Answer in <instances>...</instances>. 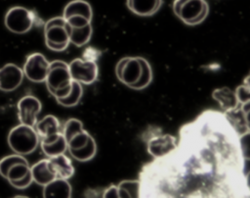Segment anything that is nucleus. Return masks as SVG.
<instances>
[{"mask_svg":"<svg viewBox=\"0 0 250 198\" xmlns=\"http://www.w3.org/2000/svg\"><path fill=\"white\" fill-rule=\"evenodd\" d=\"M48 91L56 100L64 98L68 95L71 89L72 78L69 73L68 64L55 60L50 62L49 72L45 79Z\"/></svg>","mask_w":250,"mask_h":198,"instance_id":"obj_1","label":"nucleus"},{"mask_svg":"<svg viewBox=\"0 0 250 198\" xmlns=\"http://www.w3.org/2000/svg\"><path fill=\"white\" fill-rule=\"evenodd\" d=\"M8 145L16 154L29 155L40 144V138L34 126L20 124L14 126L8 133Z\"/></svg>","mask_w":250,"mask_h":198,"instance_id":"obj_2","label":"nucleus"},{"mask_svg":"<svg viewBox=\"0 0 250 198\" xmlns=\"http://www.w3.org/2000/svg\"><path fill=\"white\" fill-rule=\"evenodd\" d=\"M70 26L65 19L55 17L44 24V39L47 48L52 51L62 52L69 45Z\"/></svg>","mask_w":250,"mask_h":198,"instance_id":"obj_3","label":"nucleus"},{"mask_svg":"<svg viewBox=\"0 0 250 198\" xmlns=\"http://www.w3.org/2000/svg\"><path fill=\"white\" fill-rule=\"evenodd\" d=\"M173 11L186 25H196L206 19L209 6L205 0H174Z\"/></svg>","mask_w":250,"mask_h":198,"instance_id":"obj_4","label":"nucleus"},{"mask_svg":"<svg viewBox=\"0 0 250 198\" xmlns=\"http://www.w3.org/2000/svg\"><path fill=\"white\" fill-rule=\"evenodd\" d=\"M36 22L37 16L35 13L21 6L10 8L4 18V24L8 30L17 34L28 32Z\"/></svg>","mask_w":250,"mask_h":198,"instance_id":"obj_5","label":"nucleus"},{"mask_svg":"<svg viewBox=\"0 0 250 198\" xmlns=\"http://www.w3.org/2000/svg\"><path fill=\"white\" fill-rule=\"evenodd\" d=\"M72 80L81 84H91L95 82L99 75V68L96 61L76 58L68 64Z\"/></svg>","mask_w":250,"mask_h":198,"instance_id":"obj_6","label":"nucleus"},{"mask_svg":"<svg viewBox=\"0 0 250 198\" xmlns=\"http://www.w3.org/2000/svg\"><path fill=\"white\" fill-rule=\"evenodd\" d=\"M50 62L41 53H32L26 57L22 71L24 76L32 82H45Z\"/></svg>","mask_w":250,"mask_h":198,"instance_id":"obj_7","label":"nucleus"},{"mask_svg":"<svg viewBox=\"0 0 250 198\" xmlns=\"http://www.w3.org/2000/svg\"><path fill=\"white\" fill-rule=\"evenodd\" d=\"M142 66L139 57H123L115 67V74L119 81L128 87H132L140 78Z\"/></svg>","mask_w":250,"mask_h":198,"instance_id":"obj_8","label":"nucleus"},{"mask_svg":"<svg viewBox=\"0 0 250 198\" xmlns=\"http://www.w3.org/2000/svg\"><path fill=\"white\" fill-rule=\"evenodd\" d=\"M178 138L172 134L154 133L146 140L147 152L152 158H161L176 149Z\"/></svg>","mask_w":250,"mask_h":198,"instance_id":"obj_9","label":"nucleus"},{"mask_svg":"<svg viewBox=\"0 0 250 198\" xmlns=\"http://www.w3.org/2000/svg\"><path fill=\"white\" fill-rule=\"evenodd\" d=\"M17 109L20 124L34 126L38 121L37 116L41 112L42 104L37 97L33 95H26L19 100Z\"/></svg>","mask_w":250,"mask_h":198,"instance_id":"obj_10","label":"nucleus"},{"mask_svg":"<svg viewBox=\"0 0 250 198\" xmlns=\"http://www.w3.org/2000/svg\"><path fill=\"white\" fill-rule=\"evenodd\" d=\"M24 74L21 68L13 63L5 64L0 68V90L11 92L22 83Z\"/></svg>","mask_w":250,"mask_h":198,"instance_id":"obj_11","label":"nucleus"},{"mask_svg":"<svg viewBox=\"0 0 250 198\" xmlns=\"http://www.w3.org/2000/svg\"><path fill=\"white\" fill-rule=\"evenodd\" d=\"M30 172L33 182L41 186H45L46 184L57 178L56 172L49 158L42 159L30 166Z\"/></svg>","mask_w":250,"mask_h":198,"instance_id":"obj_12","label":"nucleus"},{"mask_svg":"<svg viewBox=\"0 0 250 198\" xmlns=\"http://www.w3.org/2000/svg\"><path fill=\"white\" fill-rule=\"evenodd\" d=\"M40 140L52 138L62 132V125L58 118L53 115H47L38 120L34 125Z\"/></svg>","mask_w":250,"mask_h":198,"instance_id":"obj_13","label":"nucleus"},{"mask_svg":"<svg viewBox=\"0 0 250 198\" xmlns=\"http://www.w3.org/2000/svg\"><path fill=\"white\" fill-rule=\"evenodd\" d=\"M72 189L67 179L57 177L43 186V198H71Z\"/></svg>","mask_w":250,"mask_h":198,"instance_id":"obj_14","label":"nucleus"},{"mask_svg":"<svg viewBox=\"0 0 250 198\" xmlns=\"http://www.w3.org/2000/svg\"><path fill=\"white\" fill-rule=\"evenodd\" d=\"M40 147L43 153L48 158H52L61 154H64L67 150V143L62 134V132L59 133L58 135L49 138L40 140Z\"/></svg>","mask_w":250,"mask_h":198,"instance_id":"obj_15","label":"nucleus"},{"mask_svg":"<svg viewBox=\"0 0 250 198\" xmlns=\"http://www.w3.org/2000/svg\"><path fill=\"white\" fill-rule=\"evenodd\" d=\"M162 0H127L128 9L141 17L154 15L160 8Z\"/></svg>","mask_w":250,"mask_h":198,"instance_id":"obj_16","label":"nucleus"},{"mask_svg":"<svg viewBox=\"0 0 250 198\" xmlns=\"http://www.w3.org/2000/svg\"><path fill=\"white\" fill-rule=\"evenodd\" d=\"M212 97L219 103L223 112L231 111L240 105L235 91L226 86L215 89L212 92Z\"/></svg>","mask_w":250,"mask_h":198,"instance_id":"obj_17","label":"nucleus"},{"mask_svg":"<svg viewBox=\"0 0 250 198\" xmlns=\"http://www.w3.org/2000/svg\"><path fill=\"white\" fill-rule=\"evenodd\" d=\"M73 16H80L92 21L93 11L91 5L85 0H72L63 9L62 17L67 19Z\"/></svg>","mask_w":250,"mask_h":198,"instance_id":"obj_18","label":"nucleus"},{"mask_svg":"<svg viewBox=\"0 0 250 198\" xmlns=\"http://www.w3.org/2000/svg\"><path fill=\"white\" fill-rule=\"evenodd\" d=\"M52 166L56 172L57 177L68 179L74 174V167L69 157L65 154H61L52 158H49Z\"/></svg>","mask_w":250,"mask_h":198,"instance_id":"obj_19","label":"nucleus"},{"mask_svg":"<svg viewBox=\"0 0 250 198\" xmlns=\"http://www.w3.org/2000/svg\"><path fill=\"white\" fill-rule=\"evenodd\" d=\"M93 27L89 24L82 27H70L69 42L77 47H82L89 42L92 37Z\"/></svg>","mask_w":250,"mask_h":198,"instance_id":"obj_20","label":"nucleus"},{"mask_svg":"<svg viewBox=\"0 0 250 198\" xmlns=\"http://www.w3.org/2000/svg\"><path fill=\"white\" fill-rule=\"evenodd\" d=\"M120 198H140V180H122L117 185Z\"/></svg>","mask_w":250,"mask_h":198,"instance_id":"obj_21","label":"nucleus"},{"mask_svg":"<svg viewBox=\"0 0 250 198\" xmlns=\"http://www.w3.org/2000/svg\"><path fill=\"white\" fill-rule=\"evenodd\" d=\"M70 156L79 162H87L92 160L97 153V144L95 139L92 137L88 143L80 149L68 150Z\"/></svg>","mask_w":250,"mask_h":198,"instance_id":"obj_22","label":"nucleus"},{"mask_svg":"<svg viewBox=\"0 0 250 198\" xmlns=\"http://www.w3.org/2000/svg\"><path fill=\"white\" fill-rule=\"evenodd\" d=\"M30 166L28 162H23V163H18L13 165L7 172L5 179L9 181L10 184L19 181L28 174H30Z\"/></svg>","mask_w":250,"mask_h":198,"instance_id":"obj_23","label":"nucleus"},{"mask_svg":"<svg viewBox=\"0 0 250 198\" xmlns=\"http://www.w3.org/2000/svg\"><path fill=\"white\" fill-rule=\"evenodd\" d=\"M82 95H83V87H82V84L75 81V80H72V84H71V89H70V92L68 93L67 96H65L64 98H62V99H58L56 100L60 105L63 106V107H73V106H76L81 98H82Z\"/></svg>","mask_w":250,"mask_h":198,"instance_id":"obj_24","label":"nucleus"},{"mask_svg":"<svg viewBox=\"0 0 250 198\" xmlns=\"http://www.w3.org/2000/svg\"><path fill=\"white\" fill-rule=\"evenodd\" d=\"M139 61L142 66V73L139 80L131 87L133 89H144L147 87L152 80V70L149 63L143 57H139Z\"/></svg>","mask_w":250,"mask_h":198,"instance_id":"obj_25","label":"nucleus"},{"mask_svg":"<svg viewBox=\"0 0 250 198\" xmlns=\"http://www.w3.org/2000/svg\"><path fill=\"white\" fill-rule=\"evenodd\" d=\"M93 136L85 129L79 131L78 133L74 134L72 137H70L66 143H67V151L68 150H76L80 149L83 146H85L88 141L92 138Z\"/></svg>","mask_w":250,"mask_h":198,"instance_id":"obj_26","label":"nucleus"},{"mask_svg":"<svg viewBox=\"0 0 250 198\" xmlns=\"http://www.w3.org/2000/svg\"><path fill=\"white\" fill-rule=\"evenodd\" d=\"M23 162H28V161L24 158V156L20 155V154H16V153L3 157L0 160V175L5 178L8 170L13 165L18 164V163H23Z\"/></svg>","mask_w":250,"mask_h":198,"instance_id":"obj_27","label":"nucleus"},{"mask_svg":"<svg viewBox=\"0 0 250 198\" xmlns=\"http://www.w3.org/2000/svg\"><path fill=\"white\" fill-rule=\"evenodd\" d=\"M83 124L80 120L78 119H68L63 126H62V132L65 138V140L67 141L70 137H72L74 134L78 133L79 131L83 130Z\"/></svg>","mask_w":250,"mask_h":198,"instance_id":"obj_28","label":"nucleus"},{"mask_svg":"<svg viewBox=\"0 0 250 198\" xmlns=\"http://www.w3.org/2000/svg\"><path fill=\"white\" fill-rule=\"evenodd\" d=\"M238 140L243 159L245 161H250V130L239 134Z\"/></svg>","mask_w":250,"mask_h":198,"instance_id":"obj_29","label":"nucleus"},{"mask_svg":"<svg viewBox=\"0 0 250 198\" xmlns=\"http://www.w3.org/2000/svg\"><path fill=\"white\" fill-rule=\"evenodd\" d=\"M65 21L70 27H82V26H85V25L91 24V21H89L88 19H86L84 17H80V16L69 17V18L65 19Z\"/></svg>","mask_w":250,"mask_h":198,"instance_id":"obj_30","label":"nucleus"},{"mask_svg":"<svg viewBox=\"0 0 250 198\" xmlns=\"http://www.w3.org/2000/svg\"><path fill=\"white\" fill-rule=\"evenodd\" d=\"M102 198H120L117 185H110L104 189Z\"/></svg>","mask_w":250,"mask_h":198,"instance_id":"obj_31","label":"nucleus"},{"mask_svg":"<svg viewBox=\"0 0 250 198\" xmlns=\"http://www.w3.org/2000/svg\"><path fill=\"white\" fill-rule=\"evenodd\" d=\"M240 109L243 112L244 119H245V122L247 124V128H248V130H250V101L240 104Z\"/></svg>","mask_w":250,"mask_h":198,"instance_id":"obj_32","label":"nucleus"},{"mask_svg":"<svg viewBox=\"0 0 250 198\" xmlns=\"http://www.w3.org/2000/svg\"><path fill=\"white\" fill-rule=\"evenodd\" d=\"M242 85L250 92V72H249V74H248V75L244 78V80H243V83H242Z\"/></svg>","mask_w":250,"mask_h":198,"instance_id":"obj_33","label":"nucleus"},{"mask_svg":"<svg viewBox=\"0 0 250 198\" xmlns=\"http://www.w3.org/2000/svg\"><path fill=\"white\" fill-rule=\"evenodd\" d=\"M244 177H245L246 186H247V188H248V190H249V192H250V171H249L247 173H245Z\"/></svg>","mask_w":250,"mask_h":198,"instance_id":"obj_34","label":"nucleus"},{"mask_svg":"<svg viewBox=\"0 0 250 198\" xmlns=\"http://www.w3.org/2000/svg\"><path fill=\"white\" fill-rule=\"evenodd\" d=\"M12 198H29L27 196H23V195H17V196H14Z\"/></svg>","mask_w":250,"mask_h":198,"instance_id":"obj_35","label":"nucleus"}]
</instances>
